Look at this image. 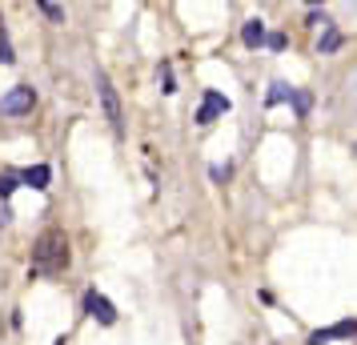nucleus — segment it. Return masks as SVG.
<instances>
[{
  "label": "nucleus",
  "mask_w": 357,
  "mask_h": 345,
  "mask_svg": "<svg viewBox=\"0 0 357 345\" xmlns=\"http://www.w3.org/2000/svg\"><path fill=\"white\" fill-rule=\"evenodd\" d=\"M68 237L61 229H45L33 241V261H29V273L33 277H56L68 269Z\"/></svg>",
  "instance_id": "f257e3e1"
},
{
  "label": "nucleus",
  "mask_w": 357,
  "mask_h": 345,
  "mask_svg": "<svg viewBox=\"0 0 357 345\" xmlns=\"http://www.w3.org/2000/svg\"><path fill=\"white\" fill-rule=\"evenodd\" d=\"M97 97H100V109H105V121L113 125V132L121 137L125 132V113H121V97H116L113 81H109V72L97 68Z\"/></svg>",
  "instance_id": "f03ea898"
},
{
  "label": "nucleus",
  "mask_w": 357,
  "mask_h": 345,
  "mask_svg": "<svg viewBox=\"0 0 357 345\" xmlns=\"http://www.w3.org/2000/svg\"><path fill=\"white\" fill-rule=\"evenodd\" d=\"M265 105H269V109H277V105H293L297 116H309L313 97H309L305 89H293V84H285V81H273L269 84V93H265Z\"/></svg>",
  "instance_id": "7ed1b4c3"
},
{
  "label": "nucleus",
  "mask_w": 357,
  "mask_h": 345,
  "mask_svg": "<svg viewBox=\"0 0 357 345\" xmlns=\"http://www.w3.org/2000/svg\"><path fill=\"white\" fill-rule=\"evenodd\" d=\"M33 105H36V89L33 84H17V89H8V93L0 97V113L24 116V113H33Z\"/></svg>",
  "instance_id": "20e7f679"
},
{
  "label": "nucleus",
  "mask_w": 357,
  "mask_h": 345,
  "mask_svg": "<svg viewBox=\"0 0 357 345\" xmlns=\"http://www.w3.org/2000/svg\"><path fill=\"white\" fill-rule=\"evenodd\" d=\"M357 337V317H345V321H337V325H325L317 329V333H309L305 345H329V342H354Z\"/></svg>",
  "instance_id": "39448f33"
},
{
  "label": "nucleus",
  "mask_w": 357,
  "mask_h": 345,
  "mask_svg": "<svg viewBox=\"0 0 357 345\" xmlns=\"http://www.w3.org/2000/svg\"><path fill=\"white\" fill-rule=\"evenodd\" d=\"M84 313H89L93 321H100V325H116V305L105 293H97V289L84 293Z\"/></svg>",
  "instance_id": "423d86ee"
},
{
  "label": "nucleus",
  "mask_w": 357,
  "mask_h": 345,
  "mask_svg": "<svg viewBox=\"0 0 357 345\" xmlns=\"http://www.w3.org/2000/svg\"><path fill=\"white\" fill-rule=\"evenodd\" d=\"M233 109V100L221 97L217 89H205V97H201V109H197V125H213L221 113H229Z\"/></svg>",
  "instance_id": "0eeeda50"
},
{
  "label": "nucleus",
  "mask_w": 357,
  "mask_h": 345,
  "mask_svg": "<svg viewBox=\"0 0 357 345\" xmlns=\"http://www.w3.org/2000/svg\"><path fill=\"white\" fill-rule=\"evenodd\" d=\"M20 177V185H33V189H40V193H45V189H49V181H52V169L49 164H29V169H24V173H17Z\"/></svg>",
  "instance_id": "6e6552de"
},
{
  "label": "nucleus",
  "mask_w": 357,
  "mask_h": 345,
  "mask_svg": "<svg viewBox=\"0 0 357 345\" xmlns=\"http://www.w3.org/2000/svg\"><path fill=\"white\" fill-rule=\"evenodd\" d=\"M241 45L245 49H261V45H265V20H245Z\"/></svg>",
  "instance_id": "1a4fd4ad"
},
{
  "label": "nucleus",
  "mask_w": 357,
  "mask_h": 345,
  "mask_svg": "<svg viewBox=\"0 0 357 345\" xmlns=\"http://www.w3.org/2000/svg\"><path fill=\"white\" fill-rule=\"evenodd\" d=\"M321 52H337L341 49V33L333 29V24H325V36H321V45H317Z\"/></svg>",
  "instance_id": "9d476101"
},
{
  "label": "nucleus",
  "mask_w": 357,
  "mask_h": 345,
  "mask_svg": "<svg viewBox=\"0 0 357 345\" xmlns=\"http://www.w3.org/2000/svg\"><path fill=\"white\" fill-rule=\"evenodd\" d=\"M17 56H13V40H8V29H4V20H0V65H13Z\"/></svg>",
  "instance_id": "9b49d317"
},
{
  "label": "nucleus",
  "mask_w": 357,
  "mask_h": 345,
  "mask_svg": "<svg viewBox=\"0 0 357 345\" xmlns=\"http://www.w3.org/2000/svg\"><path fill=\"white\" fill-rule=\"evenodd\" d=\"M36 8H40V13H45L49 20H65V8H61V4H49V0H40Z\"/></svg>",
  "instance_id": "f8f14e48"
},
{
  "label": "nucleus",
  "mask_w": 357,
  "mask_h": 345,
  "mask_svg": "<svg viewBox=\"0 0 357 345\" xmlns=\"http://www.w3.org/2000/svg\"><path fill=\"white\" fill-rule=\"evenodd\" d=\"M265 45H269L273 52H281V49H285V36H281V33H273V36H265Z\"/></svg>",
  "instance_id": "ddd939ff"
},
{
  "label": "nucleus",
  "mask_w": 357,
  "mask_h": 345,
  "mask_svg": "<svg viewBox=\"0 0 357 345\" xmlns=\"http://www.w3.org/2000/svg\"><path fill=\"white\" fill-rule=\"evenodd\" d=\"M229 177V164H213V181H225Z\"/></svg>",
  "instance_id": "4468645a"
}]
</instances>
